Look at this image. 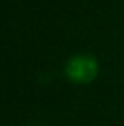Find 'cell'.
<instances>
[{
	"mask_svg": "<svg viewBox=\"0 0 124 126\" xmlns=\"http://www.w3.org/2000/svg\"><path fill=\"white\" fill-rule=\"evenodd\" d=\"M64 75L77 86H86L99 75V60L91 53H77L66 60Z\"/></svg>",
	"mask_w": 124,
	"mask_h": 126,
	"instance_id": "6da1fadb",
	"label": "cell"
}]
</instances>
